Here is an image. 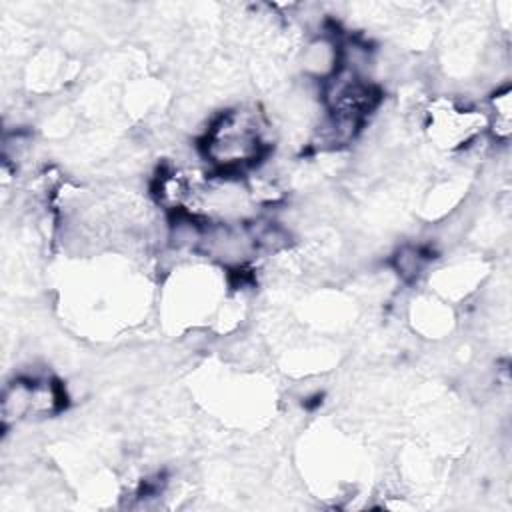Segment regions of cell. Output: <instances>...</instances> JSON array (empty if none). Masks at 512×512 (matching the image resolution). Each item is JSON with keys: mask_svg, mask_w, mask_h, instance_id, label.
<instances>
[{"mask_svg": "<svg viewBox=\"0 0 512 512\" xmlns=\"http://www.w3.org/2000/svg\"><path fill=\"white\" fill-rule=\"evenodd\" d=\"M258 116L248 110L222 114L206 134V158L222 170H240L260 158L264 142Z\"/></svg>", "mask_w": 512, "mask_h": 512, "instance_id": "obj_1", "label": "cell"}]
</instances>
